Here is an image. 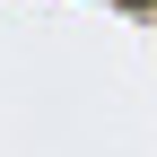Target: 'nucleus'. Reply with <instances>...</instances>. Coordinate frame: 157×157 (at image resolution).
<instances>
[{"label":"nucleus","mask_w":157,"mask_h":157,"mask_svg":"<svg viewBox=\"0 0 157 157\" xmlns=\"http://www.w3.org/2000/svg\"><path fill=\"white\" fill-rule=\"evenodd\" d=\"M131 9H148V0H131Z\"/></svg>","instance_id":"1"}]
</instances>
